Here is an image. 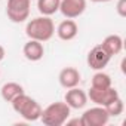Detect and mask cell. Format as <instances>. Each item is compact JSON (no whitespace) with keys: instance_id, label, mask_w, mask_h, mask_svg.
Masks as SVG:
<instances>
[{"instance_id":"6da1fadb","label":"cell","mask_w":126,"mask_h":126,"mask_svg":"<svg viewBox=\"0 0 126 126\" xmlns=\"http://www.w3.org/2000/svg\"><path fill=\"white\" fill-rule=\"evenodd\" d=\"M25 34L31 40H37V42H42V43L43 42H47L55 34L53 21L50 19V16H45V15L37 16V18H33L31 21L27 22Z\"/></svg>"},{"instance_id":"7a4b0ae2","label":"cell","mask_w":126,"mask_h":126,"mask_svg":"<svg viewBox=\"0 0 126 126\" xmlns=\"http://www.w3.org/2000/svg\"><path fill=\"white\" fill-rule=\"evenodd\" d=\"M11 104H12L14 111L18 113L27 122H36L42 116V107H40V104L36 99H33L31 96H28L25 92L21 94V95H18L16 98H14L11 101Z\"/></svg>"},{"instance_id":"3957f363","label":"cell","mask_w":126,"mask_h":126,"mask_svg":"<svg viewBox=\"0 0 126 126\" xmlns=\"http://www.w3.org/2000/svg\"><path fill=\"white\" fill-rule=\"evenodd\" d=\"M71 108L65 104V101H56L49 104L45 110H42L40 120L46 126H62L70 117Z\"/></svg>"},{"instance_id":"277c9868","label":"cell","mask_w":126,"mask_h":126,"mask_svg":"<svg viewBox=\"0 0 126 126\" xmlns=\"http://www.w3.org/2000/svg\"><path fill=\"white\" fill-rule=\"evenodd\" d=\"M6 15L15 24L24 22L30 16V0H8Z\"/></svg>"},{"instance_id":"5b68a950","label":"cell","mask_w":126,"mask_h":126,"mask_svg":"<svg viewBox=\"0 0 126 126\" xmlns=\"http://www.w3.org/2000/svg\"><path fill=\"white\" fill-rule=\"evenodd\" d=\"M110 59H111V55L102 47L101 43L96 45V46H94V47L89 50L88 58H86L88 65H89L92 70H95V71H101V70H104V68L108 65Z\"/></svg>"},{"instance_id":"8992f818","label":"cell","mask_w":126,"mask_h":126,"mask_svg":"<svg viewBox=\"0 0 126 126\" xmlns=\"http://www.w3.org/2000/svg\"><path fill=\"white\" fill-rule=\"evenodd\" d=\"M80 119H82L83 126H104V125L108 123L110 114L107 113L105 107L96 105V107H92V108L86 110L82 114Z\"/></svg>"},{"instance_id":"52a82bcc","label":"cell","mask_w":126,"mask_h":126,"mask_svg":"<svg viewBox=\"0 0 126 126\" xmlns=\"http://www.w3.org/2000/svg\"><path fill=\"white\" fill-rule=\"evenodd\" d=\"M120 95L119 92L110 86L107 89H96V88H91L88 92V99H91L95 105H101V107H107L110 102H113L114 99H117Z\"/></svg>"},{"instance_id":"ba28073f","label":"cell","mask_w":126,"mask_h":126,"mask_svg":"<svg viewBox=\"0 0 126 126\" xmlns=\"http://www.w3.org/2000/svg\"><path fill=\"white\" fill-rule=\"evenodd\" d=\"M86 11V0H61L59 12L68 19L79 18Z\"/></svg>"},{"instance_id":"9c48e42d","label":"cell","mask_w":126,"mask_h":126,"mask_svg":"<svg viewBox=\"0 0 126 126\" xmlns=\"http://www.w3.org/2000/svg\"><path fill=\"white\" fill-rule=\"evenodd\" d=\"M64 101H65V104H67L70 108L79 110V108H83V107L88 104V94L76 86V88L67 89L65 96H64Z\"/></svg>"},{"instance_id":"30bf717a","label":"cell","mask_w":126,"mask_h":126,"mask_svg":"<svg viewBox=\"0 0 126 126\" xmlns=\"http://www.w3.org/2000/svg\"><path fill=\"white\" fill-rule=\"evenodd\" d=\"M58 80H59V85L64 89H71V88L79 86V83H80V73L74 67H65V68L61 70V73L58 76Z\"/></svg>"},{"instance_id":"8fae6325","label":"cell","mask_w":126,"mask_h":126,"mask_svg":"<svg viewBox=\"0 0 126 126\" xmlns=\"http://www.w3.org/2000/svg\"><path fill=\"white\" fill-rule=\"evenodd\" d=\"M79 33V27L76 24L74 19H64L62 22H59L58 28H56V34L61 40H64V42H70L73 40Z\"/></svg>"},{"instance_id":"7c38bea8","label":"cell","mask_w":126,"mask_h":126,"mask_svg":"<svg viewBox=\"0 0 126 126\" xmlns=\"http://www.w3.org/2000/svg\"><path fill=\"white\" fill-rule=\"evenodd\" d=\"M22 53L24 56L31 61V62H36V61H40L45 55V47H43V43L42 42H37V40H28L24 47H22Z\"/></svg>"},{"instance_id":"4fadbf2b","label":"cell","mask_w":126,"mask_h":126,"mask_svg":"<svg viewBox=\"0 0 126 126\" xmlns=\"http://www.w3.org/2000/svg\"><path fill=\"white\" fill-rule=\"evenodd\" d=\"M102 47L113 56V55H117L122 52L123 49V39L119 36V34H110L107 36L104 40H102Z\"/></svg>"},{"instance_id":"5bb4252c","label":"cell","mask_w":126,"mask_h":126,"mask_svg":"<svg viewBox=\"0 0 126 126\" xmlns=\"http://www.w3.org/2000/svg\"><path fill=\"white\" fill-rule=\"evenodd\" d=\"M0 94H2V98L6 101V102H11L14 98H16L18 95L24 94V88L16 83V82H8L2 86L0 89Z\"/></svg>"},{"instance_id":"9a60e30c","label":"cell","mask_w":126,"mask_h":126,"mask_svg":"<svg viewBox=\"0 0 126 126\" xmlns=\"http://www.w3.org/2000/svg\"><path fill=\"white\" fill-rule=\"evenodd\" d=\"M61 0H37V9L42 15L50 16L59 11Z\"/></svg>"},{"instance_id":"2e32d148","label":"cell","mask_w":126,"mask_h":126,"mask_svg":"<svg viewBox=\"0 0 126 126\" xmlns=\"http://www.w3.org/2000/svg\"><path fill=\"white\" fill-rule=\"evenodd\" d=\"M113 86L111 85V77L107 74V73H102L101 71H96L92 77V86L91 88H96V89H107Z\"/></svg>"},{"instance_id":"e0dca14e","label":"cell","mask_w":126,"mask_h":126,"mask_svg":"<svg viewBox=\"0 0 126 126\" xmlns=\"http://www.w3.org/2000/svg\"><path fill=\"white\" fill-rule=\"evenodd\" d=\"M105 110H107V113L110 114V117H117V116H120V114L123 113V110H125V105H123L122 98L119 96L117 99H114L113 102H110V104L105 107Z\"/></svg>"},{"instance_id":"ac0fdd59","label":"cell","mask_w":126,"mask_h":126,"mask_svg":"<svg viewBox=\"0 0 126 126\" xmlns=\"http://www.w3.org/2000/svg\"><path fill=\"white\" fill-rule=\"evenodd\" d=\"M117 14L122 18L126 16V0H119V3H117Z\"/></svg>"},{"instance_id":"d6986e66","label":"cell","mask_w":126,"mask_h":126,"mask_svg":"<svg viewBox=\"0 0 126 126\" xmlns=\"http://www.w3.org/2000/svg\"><path fill=\"white\" fill-rule=\"evenodd\" d=\"M65 123H67V125H79V126H83V123H82V119H73V120H67Z\"/></svg>"},{"instance_id":"ffe728a7","label":"cell","mask_w":126,"mask_h":126,"mask_svg":"<svg viewBox=\"0 0 126 126\" xmlns=\"http://www.w3.org/2000/svg\"><path fill=\"white\" fill-rule=\"evenodd\" d=\"M5 55H6V52H5V47L0 45V62H2L3 59H5Z\"/></svg>"},{"instance_id":"44dd1931","label":"cell","mask_w":126,"mask_h":126,"mask_svg":"<svg viewBox=\"0 0 126 126\" xmlns=\"http://www.w3.org/2000/svg\"><path fill=\"white\" fill-rule=\"evenodd\" d=\"M91 2H95V3H104V2H110V0H91Z\"/></svg>"}]
</instances>
